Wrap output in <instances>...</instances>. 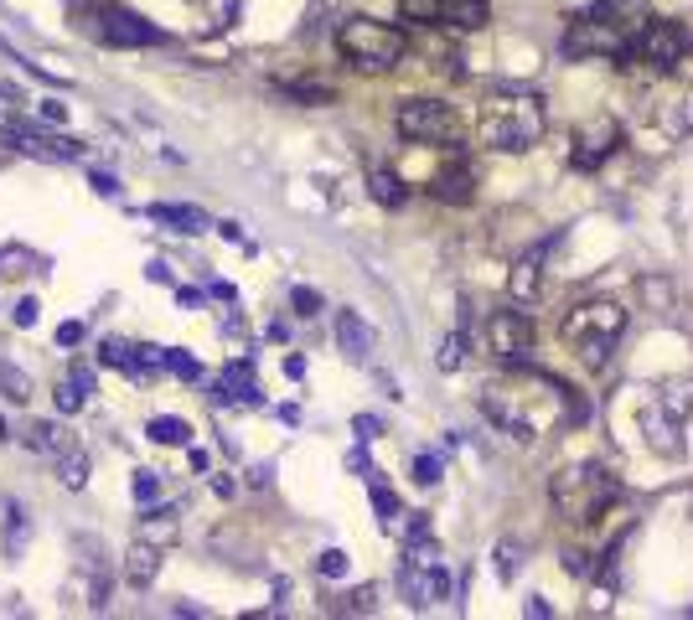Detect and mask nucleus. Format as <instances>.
Segmentation results:
<instances>
[{
  "label": "nucleus",
  "mask_w": 693,
  "mask_h": 620,
  "mask_svg": "<svg viewBox=\"0 0 693 620\" xmlns=\"http://www.w3.org/2000/svg\"><path fill=\"white\" fill-rule=\"evenodd\" d=\"M481 409L512 440H538L559 419H569V424L585 419V403L569 388H559L554 378H544V372H512L507 383H492L481 393Z\"/></svg>",
  "instance_id": "f257e3e1"
},
{
  "label": "nucleus",
  "mask_w": 693,
  "mask_h": 620,
  "mask_svg": "<svg viewBox=\"0 0 693 620\" xmlns=\"http://www.w3.org/2000/svg\"><path fill=\"white\" fill-rule=\"evenodd\" d=\"M476 140L487 150H502V155H518V150H533L544 140V104L533 99L523 88H497L481 99L476 109Z\"/></svg>",
  "instance_id": "f03ea898"
},
{
  "label": "nucleus",
  "mask_w": 693,
  "mask_h": 620,
  "mask_svg": "<svg viewBox=\"0 0 693 620\" xmlns=\"http://www.w3.org/2000/svg\"><path fill=\"white\" fill-rule=\"evenodd\" d=\"M688 62V31L668 16H652L631 31L626 52L616 57L621 73H647V78H673L678 68Z\"/></svg>",
  "instance_id": "7ed1b4c3"
},
{
  "label": "nucleus",
  "mask_w": 693,
  "mask_h": 620,
  "mask_svg": "<svg viewBox=\"0 0 693 620\" xmlns=\"http://www.w3.org/2000/svg\"><path fill=\"white\" fill-rule=\"evenodd\" d=\"M621 331H626V310L611 305V300H585V305L569 310L564 326H559L564 347L575 352L585 367H606L611 352H616V341H621Z\"/></svg>",
  "instance_id": "20e7f679"
},
{
  "label": "nucleus",
  "mask_w": 693,
  "mask_h": 620,
  "mask_svg": "<svg viewBox=\"0 0 693 620\" xmlns=\"http://www.w3.org/2000/svg\"><path fill=\"white\" fill-rule=\"evenodd\" d=\"M549 496L569 522L590 527L595 517H606V507L621 496V481L606 471V465H569V471H559L549 481Z\"/></svg>",
  "instance_id": "39448f33"
},
{
  "label": "nucleus",
  "mask_w": 693,
  "mask_h": 620,
  "mask_svg": "<svg viewBox=\"0 0 693 620\" xmlns=\"http://www.w3.org/2000/svg\"><path fill=\"white\" fill-rule=\"evenodd\" d=\"M337 47L342 57L352 62V68H363V73H388V68H399L404 52H409V37L399 26H388V21H373V16H347L337 26Z\"/></svg>",
  "instance_id": "423d86ee"
},
{
  "label": "nucleus",
  "mask_w": 693,
  "mask_h": 620,
  "mask_svg": "<svg viewBox=\"0 0 693 620\" xmlns=\"http://www.w3.org/2000/svg\"><path fill=\"white\" fill-rule=\"evenodd\" d=\"M78 16L99 47H166L171 42L161 26H150L145 16L114 6V0H88V6H78Z\"/></svg>",
  "instance_id": "0eeeda50"
},
{
  "label": "nucleus",
  "mask_w": 693,
  "mask_h": 620,
  "mask_svg": "<svg viewBox=\"0 0 693 620\" xmlns=\"http://www.w3.org/2000/svg\"><path fill=\"white\" fill-rule=\"evenodd\" d=\"M399 589L414 610H430L440 600H450V574L440 564V548H435V533L419 538V543H404V564H399Z\"/></svg>",
  "instance_id": "6e6552de"
},
{
  "label": "nucleus",
  "mask_w": 693,
  "mask_h": 620,
  "mask_svg": "<svg viewBox=\"0 0 693 620\" xmlns=\"http://www.w3.org/2000/svg\"><path fill=\"white\" fill-rule=\"evenodd\" d=\"M394 124L414 145H456L461 140V114L450 104H440V99H404Z\"/></svg>",
  "instance_id": "1a4fd4ad"
},
{
  "label": "nucleus",
  "mask_w": 693,
  "mask_h": 620,
  "mask_svg": "<svg viewBox=\"0 0 693 620\" xmlns=\"http://www.w3.org/2000/svg\"><path fill=\"white\" fill-rule=\"evenodd\" d=\"M404 21L419 26H450V31H481L492 16V0H399Z\"/></svg>",
  "instance_id": "9d476101"
},
{
  "label": "nucleus",
  "mask_w": 693,
  "mask_h": 620,
  "mask_svg": "<svg viewBox=\"0 0 693 620\" xmlns=\"http://www.w3.org/2000/svg\"><path fill=\"white\" fill-rule=\"evenodd\" d=\"M0 135H11L16 150L37 155V161H78V155H83V140H73V135H52V130H42V124H32L26 114L0 119Z\"/></svg>",
  "instance_id": "9b49d317"
},
{
  "label": "nucleus",
  "mask_w": 693,
  "mask_h": 620,
  "mask_svg": "<svg viewBox=\"0 0 693 620\" xmlns=\"http://www.w3.org/2000/svg\"><path fill=\"white\" fill-rule=\"evenodd\" d=\"M487 352L507 367H523L533 357V321L523 310H492L487 316Z\"/></svg>",
  "instance_id": "f8f14e48"
},
{
  "label": "nucleus",
  "mask_w": 693,
  "mask_h": 620,
  "mask_svg": "<svg viewBox=\"0 0 693 620\" xmlns=\"http://www.w3.org/2000/svg\"><path fill=\"white\" fill-rule=\"evenodd\" d=\"M616 145H621V124L611 114H595L590 124H580L575 150H569V166L575 171H600L616 155Z\"/></svg>",
  "instance_id": "ddd939ff"
},
{
  "label": "nucleus",
  "mask_w": 693,
  "mask_h": 620,
  "mask_svg": "<svg viewBox=\"0 0 693 620\" xmlns=\"http://www.w3.org/2000/svg\"><path fill=\"white\" fill-rule=\"evenodd\" d=\"M430 197H435V202H450V207H466V202L476 197V171H471V161H466V150L450 145V161L435 171Z\"/></svg>",
  "instance_id": "4468645a"
},
{
  "label": "nucleus",
  "mask_w": 693,
  "mask_h": 620,
  "mask_svg": "<svg viewBox=\"0 0 693 620\" xmlns=\"http://www.w3.org/2000/svg\"><path fill=\"white\" fill-rule=\"evenodd\" d=\"M652 119L662 124V135H668V140L693 135V88L688 83H668L652 99Z\"/></svg>",
  "instance_id": "2eb2a0df"
},
{
  "label": "nucleus",
  "mask_w": 693,
  "mask_h": 620,
  "mask_svg": "<svg viewBox=\"0 0 693 620\" xmlns=\"http://www.w3.org/2000/svg\"><path fill=\"white\" fill-rule=\"evenodd\" d=\"M213 403H249V409H259V403H264L249 357H233L218 378H213Z\"/></svg>",
  "instance_id": "dca6fc26"
},
{
  "label": "nucleus",
  "mask_w": 693,
  "mask_h": 620,
  "mask_svg": "<svg viewBox=\"0 0 693 620\" xmlns=\"http://www.w3.org/2000/svg\"><path fill=\"white\" fill-rule=\"evenodd\" d=\"M145 217H150V223H166L171 233H187V238L213 233V217H207L202 207H187V202H150Z\"/></svg>",
  "instance_id": "f3484780"
},
{
  "label": "nucleus",
  "mask_w": 693,
  "mask_h": 620,
  "mask_svg": "<svg viewBox=\"0 0 693 620\" xmlns=\"http://www.w3.org/2000/svg\"><path fill=\"white\" fill-rule=\"evenodd\" d=\"M21 445L26 450H37V455H68V450H78L73 445V434L57 424V419H32V424H21Z\"/></svg>",
  "instance_id": "a211bd4d"
},
{
  "label": "nucleus",
  "mask_w": 693,
  "mask_h": 620,
  "mask_svg": "<svg viewBox=\"0 0 693 620\" xmlns=\"http://www.w3.org/2000/svg\"><path fill=\"white\" fill-rule=\"evenodd\" d=\"M156 574H161V543L135 538V548L125 553V584L130 589H150V584H156Z\"/></svg>",
  "instance_id": "6ab92c4d"
},
{
  "label": "nucleus",
  "mask_w": 693,
  "mask_h": 620,
  "mask_svg": "<svg viewBox=\"0 0 693 620\" xmlns=\"http://www.w3.org/2000/svg\"><path fill=\"white\" fill-rule=\"evenodd\" d=\"M337 341H342V352L352 362H368L373 357V331H368V321L357 316V310H342V316H337Z\"/></svg>",
  "instance_id": "aec40b11"
},
{
  "label": "nucleus",
  "mask_w": 693,
  "mask_h": 620,
  "mask_svg": "<svg viewBox=\"0 0 693 620\" xmlns=\"http://www.w3.org/2000/svg\"><path fill=\"white\" fill-rule=\"evenodd\" d=\"M538 259H544V248H533L528 259L512 264V279H507V290L518 295V300H533L538 295Z\"/></svg>",
  "instance_id": "412c9836"
},
{
  "label": "nucleus",
  "mask_w": 693,
  "mask_h": 620,
  "mask_svg": "<svg viewBox=\"0 0 693 620\" xmlns=\"http://www.w3.org/2000/svg\"><path fill=\"white\" fill-rule=\"evenodd\" d=\"M42 269H47V259L32 254L26 243H6V248H0V274H42Z\"/></svg>",
  "instance_id": "4be33fe9"
},
{
  "label": "nucleus",
  "mask_w": 693,
  "mask_h": 620,
  "mask_svg": "<svg viewBox=\"0 0 693 620\" xmlns=\"http://www.w3.org/2000/svg\"><path fill=\"white\" fill-rule=\"evenodd\" d=\"M140 538L166 548V543L176 538V512H171V507H150V512H145V522H140Z\"/></svg>",
  "instance_id": "5701e85b"
},
{
  "label": "nucleus",
  "mask_w": 693,
  "mask_h": 620,
  "mask_svg": "<svg viewBox=\"0 0 693 620\" xmlns=\"http://www.w3.org/2000/svg\"><path fill=\"white\" fill-rule=\"evenodd\" d=\"M280 88L290 93V99H300V104H331V99H337V88L316 83V78H280Z\"/></svg>",
  "instance_id": "b1692460"
},
{
  "label": "nucleus",
  "mask_w": 693,
  "mask_h": 620,
  "mask_svg": "<svg viewBox=\"0 0 693 620\" xmlns=\"http://www.w3.org/2000/svg\"><path fill=\"white\" fill-rule=\"evenodd\" d=\"M373 486V512H378V522H383V533H394V527H399V517H404V507H399V496L394 491H388L378 476L368 481Z\"/></svg>",
  "instance_id": "393cba45"
},
{
  "label": "nucleus",
  "mask_w": 693,
  "mask_h": 620,
  "mask_svg": "<svg viewBox=\"0 0 693 620\" xmlns=\"http://www.w3.org/2000/svg\"><path fill=\"white\" fill-rule=\"evenodd\" d=\"M368 186H373V202H383V207H404V181L394 176V171H373L368 176Z\"/></svg>",
  "instance_id": "a878e982"
},
{
  "label": "nucleus",
  "mask_w": 693,
  "mask_h": 620,
  "mask_svg": "<svg viewBox=\"0 0 693 620\" xmlns=\"http://www.w3.org/2000/svg\"><path fill=\"white\" fill-rule=\"evenodd\" d=\"M150 440H156V445H187V440H192V429H187V419L156 414V419H150Z\"/></svg>",
  "instance_id": "bb28decb"
},
{
  "label": "nucleus",
  "mask_w": 693,
  "mask_h": 620,
  "mask_svg": "<svg viewBox=\"0 0 693 620\" xmlns=\"http://www.w3.org/2000/svg\"><path fill=\"white\" fill-rule=\"evenodd\" d=\"M0 398H11V403H26V398H32V378H26L21 367L0 362Z\"/></svg>",
  "instance_id": "cd10ccee"
},
{
  "label": "nucleus",
  "mask_w": 693,
  "mask_h": 620,
  "mask_svg": "<svg viewBox=\"0 0 693 620\" xmlns=\"http://www.w3.org/2000/svg\"><path fill=\"white\" fill-rule=\"evenodd\" d=\"M57 471H63V486L83 491V481H88V455H83V450H68V455H57Z\"/></svg>",
  "instance_id": "c85d7f7f"
},
{
  "label": "nucleus",
  "mask_w": 693,
  "mask_h": 620,
  "mask_svg": "<svg viewBox=\"0 0 693 620\" xmlns=\"http://www.w3.org/2000/svg\"><path fill=\"white\" fill-rule=\"evenodd\" d=\"M166 372H176L182 383H197V378H202V362L187 357V352H171V347H166Z\"/></svg>",
  "instance_id": "c756f323"
},
{
  "label": "nucleus",
  "mask_w": 693,
  "mask_h": 620,
  "mask_svg": "<svg viewBox=\"0 0 693 620\" xmlns=\"http://www.w3.org/2000/svg\"><path fill=\"white\" fill-rule=\"evenodd\" d=\"M440 367H445V372H456V367H466V331H456V336H445V347H440Z\"/></svg>",
  "instance_id": "7c9ffc66"
},
{
  "label": "nucleus",
  "mask_w": 693,
  "mask_h": 620,
  "mask_svg": "<svg viewBox=\"0 0 693 620\" xmlns=\"http://www.w3.org/2000/svg\"><path fill=\"white\" fill-rule=\"evenodd\" d=\"M130 491H135V502H156V496H161V476L156 471H135V481H130Z\"/></svg>",
  "instance_id": "2f4dec72"
},
{
  "label": "nucleus",
  "mask_w": 693,
  "mask_h": 620,
  "mask_svg": "<svg viewBox=\"0 0 693 620\" xmlns=\"http://www.w3.org/2000/svg\"><path fill=\"white\" fill-rule=\"evenodd\" d=\"M342 610H352V615H373L378 610V589L373 584H363V589H352V595H347V605Z\"/></svg>",
  "instance_id": "473e14b6"
},
{
  "label": "nucleus",
  "mask_w": 693,
  "mask_h": 620,
  "mask_svg": "<svg viewBox=\"0 0 693 620\" xmlns=\"http://www.w3.org/2000/svg\"><path fill=\"white\" fill-rule=\"evenodd\" d=\"M440 471H445L440 455H414V481H419V486H435V481H440Z\"/></svg>",
  "instance_id": "72a5a7b5"
},
{
  "label": "nucleus",
  "mask_w": 693,
  "mask_h": 620,
  "mask_svg": "<svg viewBox=\"0 0 693 620\" xmlns=\"http://www.w3.org/2000/svg\"><path fill=\"white\" fill-rule=\"evenodd\" d=\"M316 569H321V579H342V574H347V553H342V548H326V553L316 558Z\"/></svg>",
  "instance_id": "f704fd0d"
},
{
  "label": "nucleus",
  "mask_w": 693,
  "mask_h": 620,
  "mask_svg": "<svg viewBox=\"0 0 693 620\" xmlns=\"http://www.w3.org/2000/svg\"><path fill=\"white\" fill-rule=\"evenodd\" d=\"M83 398H88V393H83V388L68 378L63 388H57V409H63V414H78V409H83Z\"/></svg>",
  "instance_id": "c9c22d12"
},
{
  "label": "nucleus",
  "mask_w": 693,
  "mask_h": 620,
  "mask_svg": "<svg viewBox=\"0 0 693 620\" xmlns=\"http://www.w3.org/2000/svg\"><path fill=\"white\" fill-rule=\"evenodd\" d=\"M290 305H295V316H316V310H321V295H316V290H306V285H295Z\"/></svg>",
  "instance_id": "e433bc0d"
},
{
  "label": "nucleus",
  "mask_w": 693,
  "mask_h": 620,
  "mask_svg": "<svg viewBox=\"0 0 693 620\" xmlns=\"http://www.w3.org/2000/svg\"><path fill=\"white\" fill-rule=\"evenodd\" d=\"M21 543H26V512L16 507V512H11V522H6V553H16Z\"/></svg>",
  "instance_id": "4c0bfd02"
},
{
  "label": "nucleus",
  "mask_w": 693,
  "mask_h": 620,
  "mask_svg": "<svg viewBox=\"0 0 693 620\" xmlns=\"http://www.w3.org/2000/svg\"><path fill=\"white\" fill-rule=\"evenodd\" d=\"M83 336H88V331H83V321H63V326H57V347H78Z\"/></svg>",
  "instance_id": "58836bf2"
},
{
  "label": "nucleus",
  "mask_w": 693,
  "mask_h": 620,
  "mask_svg": "<svg viewBox=\"0 0 693 620\" xmlns=\"http://www.w3.org/2000/svg\"><path fill=\"white\" fill-rule=\"evenodd\" d=\"M88 186H94L99 197H119V181H114L109 171H94V176H88Z\"/></svg>",
  "instance_id": "ea45409f"
},
{
  "label": "nucleus",
  "mask_w": 693,
  "mask_h": 620,
  "mask_svg": "<svg viewBox=\"0 0 693 620\" xmlns=\"http://www.w3.org/2000/svg\"><path fill=\"white\" fill-rule=\"evenodd\" d=\"M37 310H42L37 300H21V305L11 310V321H16V326H37Z\"/></svg>",
  "instance_id": "a19ab883"
},
{
  "label": "nucleus",
  "mask_w": 693,
  "mask_h": 620,
  "mask_svg": "<svg viewBox=\"0 0 693 620\" xmlns=\"http://www.w3.org/2000/svg\"><path fill=\"white\" fill-rule=\"evenodd\" d=\"M68 378H73V383H78L83 393H94V383H99V378H94V367H83V362H78V367L68 372Z\"/></svg>",
  "instance_id": "79ce46f5"
},
{
  "label": "nucleus",
  "mask_w": 693,
  "mask_h": 620,
  "mask_svg": "<svg viewBox=\"0 0 693 620\" xmlns=\"http://www.w3.org/2000/svg\"><path fill=\"white\" fill-rule=\"evenodd\" d=\"M352 429H357V440H363V445H368V440H378V419H373V414H363Z\"/></svg>",
  "instance_id": "37998d69"
},
{
  "label": "nucleus",
  "mask_w": 693,
  "mask_h": 620,
  "mask_svg": "<svg viewBox=\"0 0 693 620\" xmlns=\"http://www.w3.org/2000/svg\"><path fill=\"white\" fill-rule=\"evenodd\" d=\"M285 378H295V383L306 378V357H295V352H290V357H285Z\"/></svg>",
  "instance_id": "c03bdc74"
},
{
  "label": "nucleus",
  "mask_w": 693,
  "mask_h": 620,
  "mask_svg": "<svg viewBox=\"0 0 693 620\" xmlns=\"http://www.w3.org/2000/svg\"><path fill=\"white\" fill-rule=\"evenodd\" d=\"M42 119H57V124H63V119H68V104H57V99H47V104H42Z\"/></svg>",
  "instance_id": "a18cd8bd"
},
{
  "label": "nucleus",
  "mask_w": 693,
  "mask_h": 620,
  "mask_svg": "<svg viewBox=\"0 0 693 620\" xmlns=\"http://www.w3.org/2000/svg\"><path fill=\"white\" fill-rule=\"evenodd\" d=\"M0 99H6V104H26V93L16 83H0Z\"/></svg>",
  "instance_id": "49530a36"
},
{
  "label": "nucleus",
  "mask_w": 693,
  "mask_h": 620,
  "mask_svg": "<svg viewBox=\"0 0 693 620\" xmlns=\"http://www.w3.org/2000/svg\"><path fill=\"white\" fill-rule=\"evenodd\" d=\"M176 300H182V305H202V290H187V285H176Z\"/></svg>",
  "instance_id": "de8ad7c7"
},
{
  "label": "nucleus",
  "mask_w": 693,
  "mask_h": 620,
  "mask_svg": "<svg viewBox=\"0 0 693 620\" xmlns=\"http://www.w3.org/2000/svg\"><path fill=\"white\" fill-rule=\"evenodd\" d=\"M145 274H150V279H156V285H171V269H166V264H150Z\"/></svg>",
  "instance_id": "09e8293b"
},
{
  "label": "nucleus",
  "mask_w": 693,
  "mask_h": 620,
  "mask_svg": "<svg viewBox=\"0 0 693 620\" xmlns=\"http://www.w3.org/2000/svg\"><path fill=\"white\" fill-rule=\"evenodd\" d=\"M213 491H218V496H233L238 486H233V476H213Z\"/></svg>",
  "instance_id": "8fccbe9b"
},
{
  "label": "nucleus",
  "mask_w": 693,
  "mask_h": 620,
  "mask_svg": "<svg viewBox=\"0 0 693 620\" xmlns=\"http://www.w3.org/2000/svg\"><path fill=\"white\" fill-rule=\"evenodd\" d=\"M207 290H213L218 300H233V285H228V279H213V285H207Z\"/></svg>",
  "instance_id": "3c124183"
},
{
  "label": "nucleus",
  "mask_w": 693,
  "mask_h": 620,
  "mask_svg": "<svg viewBox=\"0 0 693 620\" xmlns=\"http://www.w3.org/2000/svg\"><path fill=\"white\" fill-rule=\"evenodd\" d=\"M0 440H11V424L6 419H0Z\"/></svg>",
  "instance_id": "603ef678"
},
{
  "label": "nucleus",
  "mask_w": 693,
  "mask_h": 620,
  "mask_svg": "<svg viewBox=\"0 0 693 620\" xmlns=\"http://www.w3.org/2000/svg\"><path fill=\"white\" fill-rule=\"evenodd\" d=\"M187 6H213V0H187Z\"/></svg>",
  "instance_id": "864d4df0"
},
{
  "label": "nucleus",
  "mask_w": 693,
  "mask_h": 620,
  "mask_svg": "<svg viewBox=\"0 0 693 620\" xmlns=\"http://www.w3.org/2000/svg\"><path fill=\"white\" fill-rule=\"evenodd\" d=\"M68 6H73V11H78V6H88V0H68Z\"/></svg>",
  "instance_id": "5fc2aeb1"
},
{
  "label": "nucleus",
  "mask_w": 693,
  "mask_h": 620,
  "mask_svg": "<svg viewBox=\"0 0 693 620\" xmlns=\"http://www.w3.org/2000/svg\"><path fill=\"white\" fill-rule=\"evenodd\" d=\"M0 166H6V155H0Z\"/></svg>",
  "instance_id": "6e6d98bb"
}]
</instances>
